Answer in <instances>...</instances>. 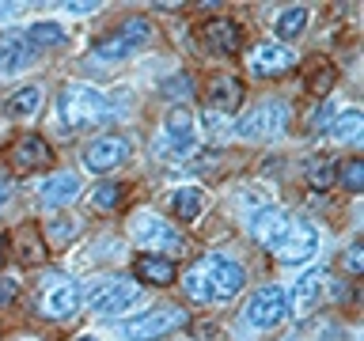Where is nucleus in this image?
<instances>
[{
  "instance_id": "28",
  "label": "nucleus",
  "mask_w": 364,
  "mask_h": 341,
  "mask_svg": "<svg viewBox=\"0 0 364 341\" xmlns=\"http://www.w3.org/2000/svg\"><path fill=\"white\" fill-rule=\"evenodd\" d=\"M76 235V220H68V216H57V220H50L46 224V239H50V243L57 247V243H68V239Z\"/></svg>"
},
{
  "instance_id": "21",
  "label": "nucleus",
  "mask_w": 364,
  "mask_h": 341,
  "mask_svg": "<svg viewBox=\"0 0 364 341\" xmlns=\"http://www.w3.org/2000/svg\"><path fill=\"white\" fill-rule=\"evenodd\" d=\"M133 273H136V281H144V284H171L175 281V261L148 254V258H136Z\"/></svg>"
},
{
  "instance_id": "36",
  "label": "nucleus",
  "mask_w": 364,
  "mask_h": 341,
  "mask_svg": "<svg viewBox=\"0 0 364 341\" xmlns=\"http://www.w3.org/2000/svg\"><path fill=\"white\" fill-rule=\"evenodd\" d=\"M76 341H99V337H91V334H84V337H76Z\"/></svg>"
},
{
  "instance_id": "8",
  "label": "nucleus",
  "mask_w": 364,
  "mask_h": 341,
  "mask_svg": "<svg viewBox=\"0 0 364 341\" xmlns=\"http://www.w3.org/2000/svg\"><path fill=\"white\" fill-rule=\"evenodd\" d=\"M201 273H205V288H209L213 300H232V296L243 288V266L224 254H213V258H201L198 261Z\"/></svg>"
},
{
  "instance_id": "17",
  "label": "nucleus",
  "mask_w": 364,
  "mask_h": 341,
  "mask_svg": "<svg viewBox=\"0 0 364 341\" xmlns=\"http://www.w3.org/2000/svg\"><path fill=\"white\" fill-rule=\"evenodd\" d=\"M80 193V175L76 170H53L50 178L42 182V205H50V209H61L68 205Z\"/></svg>"
},
{
  "instance_id": "33",
  "label": "nucleus",
  "mask_w": 364,
  "mask_h": 341,
  "mask_svg": "<svg viewBox=\"0 0 364 341\" xmlns=\"http://www.w3.org/2000/svg\"><path fill=\"white\" fill-rule=\"evenodd\" d=\"M16 288H19V284H16V281H11V277H0V307H4V303H11V300H16Z\"/></svg>"
},
{
  "instance_id": "32",
  "label": "nucleus",
  "mask_w": 364,
  "mask_h": 341,
  "mask_svg": "<svg viewBox=\"0 0 364 341\" xmlns=\"http://www.w3.org/2000/svg\"><path fill=\"white\" fill-rule=\"evenodd\" d=\"M330 80H334V72H330V68L323 65V68L315 72V80H311V91H315V95H323V91L330 87Z\"/></svg>"
},
{
  "instance_id": "15",
  "label": "nucleus",
  "mask_w": 364,
  "mask_h": 341,
  "mask_svg": "<svg viewBox=\"0 0 364 341\" xmlns=\"http://www.w3.org/2000/svg\"><path fill=\"white\" fill-rule=\"evenodd\" d=\"M289 220L292 216L281 212V209H262V212H255V220H250V235H255L258 247L273 250L284 239V232H289Z\"/></svg>"
},
{
  "instance_id": "1",
  "label": "nucleus",
  "mask_w": 364,
  "mask_h": 341,
  "mask_svg": "<svg viewBox=\"0 0 364 341\" xmlns=\"http://www.w3.org/2000/svg\"><path fill=\"white\" fill-rule=\"evenodd\" d=\"M114 118V107L102 91L87 87V84H73L57 95V121L65 125L68 133L76 129H91V125H102Z\"/></svg>"
},
{
  "instance_id": "5",
  "label": "nucleus",
  "mask_w": 364,
  "mask_h": 341,
  "mask_svg": "<svg viewBox=\"0 0 364 341\" xmlns=\"http://www.w3.org/2000/svg\"><path fill=\"white\" fill-rule=\"evenodd\" d=\"M133 239L144 250H152L156 258L159 254H182V250H186V239L178 235V227H171L167 220H159V216H136Z\"/></svg>"
},
{
  "instance_id": "34",
  "label": "nucleus",
  "mask_w": 364,
  "mask_h": 341,
  "mask_svg": "<svg viewBox=\"0 0 364 341\" xmlns=\"http://www.w3.org/2000/svg\"><path fill=\"white\" fill-rule=\"evenodd\" d=\"M68 11H95L99 4H95V0H73V4H65Z\"/></svg>"
},
{
  "instance_id": "16",
  "label": "nucleus",
  "mask_w": 364,
  "mask_h": 341,
  "mask_svg": "<svg viewBox=\"0 0 364 341\" xmlns=\"http://www.w3.org/2000/svg\"><path fill=\"white\" fill-rule=\"evenodd\" d=\"M243 107V84H239L235 76H213L209 84V110L213 114H232Z\"/></svg>"
},
{
  "instance_id": "25",
  "label": "nucleus",
  "mask_w": 364,
  "mask_h": 341,
  "mask_svg": "<svg viewBox=\"0 0 364 341\" xmlns=\"http://www.w3.org/2000/svg\"><path fill=\"white\" fill-rule=\"evenodd\" d=\"M304 175H307V182H311L315 190H330V186H334V178H338V167L330 163L326 156H315L311 163L304 167Z\"/></svg>"
},
{
  "instance_id": "27",
  "label": "nucleus",
  "mask_w": 364,
  "mask_h": 341,
  "mask_svg": "<svg viewBox=\"0 0 364 341\" xmlns=\"http://www.w3.org/2000/svg\"><path fill=\"white\" fill-rule=\"evenodd\" d=\"M27 42H31V50H34V45H61L65 31L57 27V23H34V27L27 31Z\"/></svg>"
},
{
  "instance_id": "37",
  "label": "nucleus",
  "mask_w": 364,
  "mask_h": 341,
  "mask_svg": "<svg viewBox=\"0 0 364 341\" xmlns=\"http://www.w3.org/2000/svg\"><path fill=\"white\" fill-rule=\"evenodd\" d=\"M8 8H11V4H0V16H8Z\"/></svg>"
},
{
  "instance_id": "7",
  "label": "nucleus",
  "mask_w": 364,
  "mask_h": 341,
  "mask_svg": "<svg viewBox=\"0 0 364 341\" xmlns=\"http://www.w3.org/2000/svg\"><path fill=\"white\" fill-rule=\"evenodd\" d=\"M289 318V292L281 284H266L255 292V300L247 307V323L255 330H277Z\"/></svg>"
},
{
  "instance_id": "26",
  "label": "nucleus",
  "mask_w": 364,
  "mask_h": 341,
  "mask_svg": "<svg viewBox=\"0 0 364 341\" xmlns=\"http://www.w3.org/2000/svg\"><path fill=\"white\" fill-rule=\"evenodd\" d=\"M307 27V8H284L277 16V34L281 38H296Z\"/></svg>"
},
{
  "instance_id": "22",
  "label": "nucleus",
  "mask_w": 364,
  "mask_h": 341,
  "mask_svg": "<svg viewBox=\"0 0 364 341\" xmlns=\"http://www.w3.org/2000/svg\"><path fill=\"white\" fill-rule=\"evenodd\" d=\"M330 136H334L338 144H357L360 136H364V114L360 110L338 114V118L330 121Z\"/></svg>"
},
{
  "instance_id": "2",
  "label": "nucleus",
  "mask_w": 364,
  "mask_h": 341,
  "mask_svg": "<svg viewBox=\"0 0 364 341\" xmlns=\"http://www.w3.org/2000/svg\"><path fill=\"white\" fill-rule=\"evenodd\" d=\"M80 300H84V292H80V284L73 277L50 273V277L42 281V292H38V311L46 318H68V315H76Z\"/></svg>"
},
{
  "instance_id": "14",
  "label": "nucleus",
  "mask_w": 364,
  "mask_h": 341,
  "mask_svg": "<svg viewBox=\"0 0 364 341\" xmlns=\"http://www.w3.org/2000/svg\"><path fill=\"white\" fill-rule=\"evenodd\" d=\"M296 65V57L289 45H281V42H262L255 45V53H250V72L255 76H281V72H289V68Z\"/></svg>"
},
{
  "instance_id": "30",
  "label": "nucleus",
  "mask_w": 364,
  "mask_h": 341,
  "mask_svg": "<svg viewBox=\"0 0 364 341\" xmlns=\"http://www.w3.org/2000/svg\"><path fill=\"white\" fill-rule=\"evenodd\" d=\"M118 197H122V186H114V182H102V186L91 190V201H95L99 209H114Z\"/></svg>"
},
{
  "instance_id": "24",
  "label": "nucleus",
  "mask_w": 364,
  "mask_h": 341,
  "mask_svg": "<svg viewBox=\"0 0 364 341\" xmlns=\"http://www.w3.org/2000/svg\"><path fill=\"white\" fill-rule=\"evenodd\" d=\"M38 102H42L38 87H19L16 95L8 99V114L11 118H34V114H38Z\"/></svg>"
},
{
  "instance_id": "29",
  "label": "nucleus",
  "mask_w": 364,
  "mask_h": 341,
  "mask_svg": "<svg viewBox=\"0 0 364 341\" xmlns=\"http://www.w3.org/2000/svg\"><path fill=\"white\" fill-rule=\"evenodd\" d=\"M341 186H346L349 193L364 190V163L360 159H346V163H341Z\"/></svg>"
},
{
  "instance_id": "20",
  "label": "nucleus",
  "mask_w": 364,
  "mask_h": 341,
  "mask_svg": "<svg viewBox=\"0 0 364 341\" xmlns=\"http://www.w3.org/2000/svg\"><path fill=\"white\" fill-rule=\"evenodd\" d=\"M11 159H16V167L31 170V167H50L53 163V148L42 141V136H23V141L16 144V152H11Z\"/></svg>"
},
{
  "instance_id": "39",
  "label": "nucleus",
  "mask_w": 364,
  "mask_h": 341,
  "mask_svg": "<svg viewBox=\"0 0 364 341\" xmlns=\"http://www.w3.org/2000/svg\"><path fill=\"white\" fill-rule=\"evenodd\" d=\"M182 341H190V337H182Z\"/></svg>"
},
{
  "instance_id": "11",
  "label": "nucleus",
  "mask_w": 364,
  "mask_h": 341,
  "mask_svg": "<svg viewBox=\"0 0 364 341\" xmlns=\"http://www.w3.org/2000/svg\"><path fill=\"white\" fill-rule=\"evenodd\" d=\"M125 159H129V141H125V136H99V141L87 144L84 167L95 170V175H107V170L122 167Z\"/></svg>"
},
{
  "instance_id": "23",
  "label": "nucleus",
  "mask_w": 364,
  "mask_h": 341,
  "mask_svg": "<svg viewBox=\"0 0 364 341\" xmlns=\"http://www.w3.org/2000/svg\"><path fill=\"white\" fill-rule=\"evenodd\" d=\"M171 209H175L178 220H198V212L205 209V193L198 186H182L171 193Z\"/></svg>"
},
{
  "instance_id": "31",
  "label": "nucleus",
  "mask_w": 364,
  "mask_h": 341,
  "mask_svg": "<svg viewBox=\"0 0 364 341\" xmlns=\"http://www.w3.org/2000/svg\"><path fill=\"white\" fill-rule=\"evenodd\" d=\"M364 250H360V243H353L349 250H346V273H353V277H357V273L364 269Z\"/></svg>"
},
{
  "instance_id": "4",
  "label": "nucleus",
  "mask_w": 364,
  "mask_h": 341,
  "mask_svg": "<svg viewBox=\"0 0 364 341\" xmlns=\"http://www.w3.org/2000/svg\"><path fill=\"white\" fill-rule=\"evenodd\" d=\"M318 250V232L311 220H304V216H296V220H289V232H284V239L277 247H273V254H277V261H284V266H304V261H311Z\"/></svg>"
},
{
  "instance_id": "18",
  "label": "nucleus",
  "mask_w": 364,
  "mask_h": 341,
  "mask_svg": "<svg viewBox=\"0 0 364 341\" xmlns=\"http://www.w3.org/2000/svg\"><path fill=\"white\" fill-rule=\"evenodd\" d=\"M323 288H326V269H307L304 277L296 281V292H292L289 307H296V315L311 311L318 303V296H323Z\"/></svg>"
},
{
  "instance_id": "13",
  "label": "nucleus",
  "mask_w": 364,
  "mask_h": 341,
  "mask_svg": "<svg viewBox=\"0 0 364 341\" xmlns=\"http://www.w3.org/2000/svg\"><path fill=\"white\" fill-rule=\"evenodd\" d=\"M31 42H27V31H4L0 34V76H16L31 65Z\"/></svg>"
},
{
  "instance_id": "3",
  "label": "nucleus",
  "mask_w": 364,
  "mask_h": 341,
  "mask_svg": "<svg viewBox=\"0 0 364 341\" xmlns=\"http://www.w3.org/2000/svg\"><path fill=\"white\" fill-rule=\"evenodd\" d=\"M186 311L182 307H152V311L136 315L125 323V337L129 341H159L164 334H175L178 326H186Z\"/></svg>"
},
{
  "instance_id": "19",
  "label": "nucleus",
  "mask_w": 364,
  "mask_h": 341,
  "mask_svg": "<svg viewBox=\"0 0 364 341\" xmlns=\"http://www.w3.org/2000/svg\"><path fill=\"white\" fill-rule=\"evenodd\" d=\"M205 42L220 53H235L243 45V31H239L235 19H213V23H205Z\"/></svg>"
},
{
  "instance_id": "6",
  "label": "nucleus",
  "mask_w": 364,
  "mask_h": 341,
  "mask_svg": "<svg viewBox=\"0 0 364 341\" xmlns=\"http://www.w3.org/2000/svg\"><path fill=\"white\" fill-rule=\"evenodd\" d=\"M284 125H289V107L277 99H269V102H262V107L250 110L247 118L235 125V133L247 136V141H269V136L284 133Z\"/></svg>"
},
{
  "instance_id": "9",
  "label": "nucleus",
  "mask_w": 364,
  "mask_h": 341,
  "mask_svg": "<svg viewBox=\"0 0 364 341\" xmlns=\"http://www.w3.org/2000/svg\"><path fill=\"white\" fill-rule=\"evenodd\" d=\"M136 296H141V288H136L133 281L110 277V281H102L87 292V303H91V311H99V315H122L125 307L136 303Z\"/></svg>"
},
{
  "instance_id": "35",
  "label": "nucleus",
  "mask_w": 364,
  "mask_h": 341,
  "mask_svg": "<svg viewBox=\"0 0 364 341\" xmlns=\"http://www.w3.org/2000/svg\"><path fill=\"white\" fill-rule=\"evenodd\" d=\"M8 201H11V182H8V178H0V209H4Z\"/></svg>"
},
{
  "instance_id": "12",
  "label": "nucleus",
  "mask_w": 364,
  "mask_h": 341,
  "mask_svg": "<svg viewBox=\"0 0 364 341\" xmlns=\"http://www.w3.org/2000/svg\"><path fill=\"white\" fill-rule=\"evenodd\" d=\"M159 152L175 156V159L193 152V121H190V114L182 107H175L167 114V133H164V141H159Z\"/></svg>"
},
{
  "instance_id": "38",
  "label": "nucleus",
  "mask_w": 364,
  "mask_h": 341,
  "mask_svg": "<svg viewBox=\"0 0 364 341\" xmlns=\"http://www.w3.org/2000/svg\"><path fill=\"white\" fill-rule=\"evenodd\" d=\"M0 266H4V243H0Z\"/></svg>"
},
{
  "instance_id": "10",
  "label": "nucleus",
  "mask_w": 364,
  "mask_h": 341,
  "mask_svg": "<svg viewBox=\"0 0 364 341\" xmlns=\"http://www.w3.org/2000/svg\"><path fill=\"white\" fill-rule=\"evenodd\" d=\"M148 38H152V23H148L144 16H133L118 34L102 38V42L95 45V53L102 57V61H114V57H125L129 50H136V45H144Z\"/></svg>"
}]
</instances>
